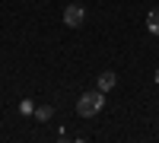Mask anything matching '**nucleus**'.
<instances>
[{
    "label": "nucleus",
    "instance_id": "6",
    "mask_svg": "<svg viewBox=\"0 0 159 143\" xmlns=\"http://www.w3.org/2000/svg\"><path fill=\"white\" fill-rule=\"evenodd\" d=\"M156 83H159V70H156Z\"/></svg>",
    "mask_w": 159,
    "mask_h": 143
},
{
    "label": "nucleus",
    "instance_id": "2",
    "mask_svg": "<svg viewBox=\"0 0 159 143\" xmlns=\"http://www.w3.org/2000/svg\"><path fill=\"white\" fill-rule=\"evenodd\" d=\"M64 22H67L70 29H76V25H83V22H86V10L80 7V3H70L67 10H64Z\"/></svg>",
    "mask_w": 159,
    "mask_h": 143
},
{
    "label": "nucleus",
    "instance_id": "5",
    "mask_svg": "<svg viewBox=\"0 0 159 143\" xmlns=\"http://www.w3.org/2000/svg\"><path fill=\"white\" fill-rule=\"evenodd\" d=\"M51 114H54V111H51V105H42V108H35V118H38V121H51Z\"/></svg>",
    "mask_w": 159,
    "mask_h": 143
},
{
    "label": "nucleus",
    "instance_id": "3",
    "mask_svg": "<svg viewBox=\"0 0 159 143\" xmlns=\"http://www.w3.org/2000/svg\"><path fill=\"white\" fill-rule=\"evenodd\" d=\"M115 83H118V76H115L111 70L99 73V89H102V92H111V89H115Z\"/></svg>",
    "mask_w": 159,
    "mask_h": 143
},
{
    "label": "nucleus",
    "instance_id": "4",
    "mask_svg": "<svg viewBox=\"0 0 159 143\" xmlns=\"http://www.w3.org/2000/svg\"><path fill=\"white\" fill-rule=\"evenodd\" d=\"M147 25H150V32H156V35H159V7H153V10H150Z\"/></svg>",
    "mask_w": 159,
    "mask_h": 143
},
{
    "label": "nucleus",
    "instance_id": "1",
    "mask_svg": "<svg viewBox=\"0 0 159 143\" xmlns=\"http://www.w3.org/2000/svg\"><path fill=\"white\" fill-rule=\"evenodd\" d=\"M102 105H105V92H102V89H92V92H83V96H80L76 111L83 114V118H92V114L102 111Z\"/></svg>",
    "mask_w": 159,
    "mask_h": 143
}]
</instances>
